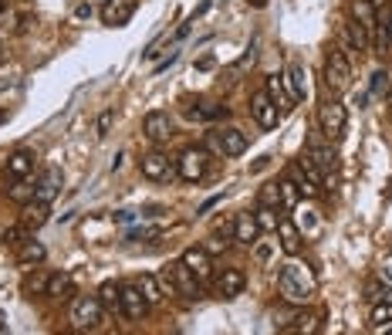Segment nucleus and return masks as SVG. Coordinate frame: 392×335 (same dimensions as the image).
<instances>
[{
  "label": "nucleus",
  "mask_w": 392,
  "mask_h": 335,
  "mask_svg": "<svg viewBox=\"0 0 392 335\" xmlns=\"http://www.w3.org/2000/svg\"><path fill=\"white\" fill-rule=\"evenodd\" d=\"M189 115H196V119H227V105H220V102H203L200 108H193Z\"/></svg>",
  "instance_id": "obj_32"
},
{
  "label": "nucleus",
  "mask_w": 392,
  "mask_h": 335,
  "mask_svg": "<svg viewBox=\"0 0 392 335\" xmlns=\"http://www.w3.org/2000/svg\"><path fill=\"white\" fill-rule=\"evenodd\" d=\"M180 261H183L200 281H210V278H213V254H210L207 247H186Z\"/></svg>",
  "instance_id": "obj_10"
},
{
  "label": "nucleus",
  "mask_w": 392,
  "mask_h": 335,
  "mask_svg": "<svg viewBox=\"0 0 392 335\" xmlns=\"http://www.w3.org/2000/svg\"><path fill=\"white\" fill-rule=\"evenodd\" d=\"M207 159H210L207 149L189 146V149H183L180 159H176V173H180L186 183H200L203 177H207Z\"/></svg>",
  "instance_id": "obj_5"
},
{
  "label": "nucleus",
  "mask_w": 392,
  "mask_h": 335,
  "mask_svg": "<svg viewBox=\"0 0 392 335\" xmlns=\"http://www.w3.org/2000/svg\"><path fill=\"white\" fill-rule=\"evenodd\" d=\"M278 291H281V298L291 302V305H308L314 298V291H318V278H314V271L308 264L288 261L281 268V275H278Z\"/></svg>",
  "instance_id": "obj_1"
},
{
  "label": "nucleus",
  "mask_w": 392,
  "mask_h": 335,
  "mask_svg": "<svg viewBox=\"0 0 392 335\" xmlns=\"http://www.w3.org/2000/svg\"><path fill=\"white\" fill-rule=\"evenodd\" d=\"M257 237H261V227H257L254 213H240V217L234 220V240L237 244H244V247H254Z\"/></svg>",
  "instance_id": "obj_19"
},
{
  "label": "nucleus",
  "mask_w": 392,
  "mask_h": 335,
  "mask_svg": "<svg viewBox=\"0 0 392 335\" xmlns=\"http://www.w3.org/2000/svg\"><path fill=\"white\" fill-rule=\"evenodd\" d=\"M75 17H78V21H88V17H92V3H78V7H75Z\"/></svg>",
  "instance_id": "obj_43"
},
{
  "label": "nucleus",
  "mask_w": 392,
  "mask_h": 335,
  "mask_svg": "<svg viewBox=\"0 0 392 335\" xmlns=\"http://www.w3.org/2000/svg\"><path fill=\"white\" fill-rule=\"evenodd\" d=\"M27 237H31V231H27L24 224H14V227H7V231L0 234V240H3V244H10V247H17V244H24Z\"/></svg>",
  "instance_id": "obj_33"
},
{
  "label": "nucleus",
  "mask_w": 392,
  "mask_h": 335,
  "mask_svg": "<svg viewBox=\"0 0 392 335\" xmlns=\"http://www.w3.org/2000/svg\"><path fill=\"white\" fill-rule=\"evenodd\" d=\"M375 54H386V48H389V21H375Z\"/></svg>",
  "instance_id": "obj_35"
},
{
  "label": "nucleus",
  "mask_w": 392,
  "mask_h": 335,
  "mask_svg": "<svg viewBox=\"0 0 392 335\" xmlns=\"http://www.w3.org/2000/svg\"><path fill=\"white\" fill-rule=\"evenodd\" d=\"M382 281L392 284V264H386V268H382Z\"/></svg>",
  "instance_id": "obj_45"
},
{
  "label": "nucleus",
  "mask_w": 392,
  "mask_h": 335,
  "mask_svg": "<svg viewBox=\"0 0 392 335\" xmlns=\"http://www.w3.org/2000/svg\"><path fill=\"white\" fill-rule=\"evenodd\" d=\"M142 132H146V139H153V142H166L169 136H173V119H169V112H149L146 119H142Z\"/></svg>",
  "instance_id": "obj_11"
},
{
  "label": "nucleus",
  "mask_w": 392,
  "mask_h": 335,
  "mask_svg": "<svg viewBox=\"0 0 392 335\" xmlns=\"http://www.w3.org/2000/svg\"><path fill=\"white\" fill-rule=\"evenodd\" d=\"M48 206H51V204H41V200H31V204H24V206H21V224H24L27 231H41V227L51 220V217H48V213H51Z\"/></svg>",
  "instance_id": "obj_20"
},
{
  "label": "nucleus",
  "mask_w": 392,
  "mask_h": 335,
  "mask_svg": "<svg viewBox=\"0 0 392 335\" xmlns=\"http://www.w3.org/2000/svg\"><path fill=\"white\" fill-rule=\"evenodd\" d=\"M34 153L31 149H17V153L7 156V163H3V173L10 177V180H27L31 173H34Z\"/></svg>",
  "instance_id": "obj_15"
},
{
  "label": "nucleus",
  "mask_w": 392,
  "mask_h": 335,
  "mask_svg": "<svg viewBox=\"0 0 392 335\" xmlns=\"http://www.w3.org/2000/svg\"><path fill=\"white\" fill-rule=\"evenodd\" d=\"M284 88H288V85H284V78H281V75H267V78H264V92L271 95V102L278 105V108H288V105H291V95L284 92Z\"/></svg>",
  "instance_id": "obj_23"
},
{
  "label": "nucleus",
  "mask_w": 392,
  "mask_h": 335,
  "mask_svg": "<svg viewBox=\"0 0 392 335\" xmlns=\"http://www.w3.org/2000/svg\"><path fill=\"white\" fill-rule=\"evenodd\" d=\"M305 156L312 159L318 170H328V173L339 166V153L332 149V142H321V139H312V142H308V149H305Z\"/></svg>",
  "instance_id": "obj_16"
},
{
  "label": "nucleus",
  "mask_w": 392,
  "mask_h": 335,
  "mask_svg": "<svg viewBox=\"0 0 392 335\" xmlns=\"http://www.w3.org/2000/svg\"><path fill=\"white\" fill-rule=\"evenodd\" d=\"M386 105H392V85H389V92H386Z\"/></svg>",
  "instance_id": "obj_48"
},
{
  "label": "nucleus",
  "mask_w": 392,
  "mask_h": 335,
  "mask_svg": "<svg viewBox=\"0 0 392 335\" xmlns=\"http://www.w3.org/2000/svg\"><path fill=\"white\" fill-rule=\"evenodd\" d=\"M44 258H48V251H44L41 240H31V237H27L24 244H17V264H21L24 271H34Z\"/></svg>",
  "instance_id": "obj_21"
},
{
  "label": "nucleus",
  "mask_w": 392,
  "mask_h": 335,
  "mask_svg": "<svg viewBox=\"0 0 392 335\" xmlns=\"http://www.w3.org/2000/svg\"><path fill=\"white\" fill-rule=\"evenodd\" d=\"M348 38H352L355 51H368V48H372V31L362 27L359 21H352V24H348Z\"/></svg>",
  "instance_id": "obj_28"
},
{
  "label": "nucleus",
  "mask_w": 392,
  "mask_h": 335,
  "mask_svg": "<svg viewBox=\"0 0 392 335\" xmlns=\"http://www.w3.org/2000/svg\"><path fill=\"white\" fill-rule=\"evenodd\" d=\"M284 85H288L291 102H305L308 99V75H305L301 65H291L288 75H284Z\"/></svg>",
  "instance_id": "obj_22"
},
{
  "label": "nucleus",
  "mask_w": 392,
  "mask_h": 335,
  "mask_svg": "<svg viewBox=\"0 0 392 335\" xmlns=\"http://www.w3.org/2000/svg\"><path fill=\"white\" fill-rule=\"evenodd\" d=\"M71 322L75 329H99L105 322V305L99 295H78L71 302Z\"/></svg>",
  "instance_id": "obj_4"
},
{
  "label": "nucleus",
  "mask_w": 392,
  "mask_h": 335,
  "mask_svg": "<svg viewBox=\"0 0 392 335\" xmlns=\"http://www.w3.org/2000/svg\"><path fill=\"white\" fill-rule=\"evenodd\" d=\"M250 115L257 119V126H261V129H274V126H278V119H281V108L271 102V95L261 88V92H254V95H250Z\"/></svg>",
  "instance_id": "obj_8"
},
{
  "label": "nucleus",
  "mask_w": 392,
  "mask_h": 335,
  "mask_svg": "<svg viewBox=\"0 0 392 335\" xmlns=\"http://www.w3.org/2000/svg\"><path fill=\"white\" fill-rule=\"evenodd\" d=\"M166 278H169V288H173V295H183V298H196L200 295V278L186 268L183 261H173L169 268H166Z\"/></svg>",
  "instance_id": "obj_6"
},
{
  "label": "nucleus",
  "mask_w": 392,
  "mask_h": 335,
  "mask_svg": "<svg viewBox=\"0 0 392 335\" xmlns=\"http://www.w3.org/2000/svg\"><path fill=\"white\" fill-rule=\"evenodd\" d=\"M254 220H257V227L264 231H278V206H267V204H257V210H254Z\"/></svg>",
  "instance_id": "obj_27"
},
{
  "label": "nucleus",
  "mask_w": 392,
  "mask_h": 335,
  "mask_svg": "<svg viewBox=\"0 0 392 335\" xmlns=\"http://www.w3.org/2000/svg\"><path fill=\"white\" fill-rule=\"evenodd\" d=\"M247 3H250V7H257V10H261V7H267V0H247Z\"/></svg>",
  "instance_id": "obj_46"
},
{
  "label": "nucleus",
  "mask_w": 392,
  "mask_h": 335,
  "mask_svg": "<svg viewBox=\"0 0 392 335\" xmlns=\"http://www.w3.org/2000/svg\"><path fill=\"white\" fill-rule=\"evenodd\" d=\"M244 284H247V278H244L240 268H223V271L216 275V295H220V298H237V295L244 291Z\"/></svg>",
  "instance_id": "obj_17"
},
{
  "label": "nucleus",
  "mask_w": 392,
  "mask_h": 335,
  "mask_svg": "<svg viewBox=\"0 0 392 335\" xmlns=\"http://www.w3.org/2000/svg\"><path fill=\"white\" fill-rule=\"evenodd\" d=\"M278 186H281V206L291 210V206L298 204V197H301V193H298V186H294V180H281Z\"/></svg>",
  "instance_id": "obj_37"
},
{
  "label": "nucleus",
  "mask_w": 392,
  "mask_h": 335,
  "mask_svg": "<svg viewBox=\"0 0 392 335\" xmlns=\"http://www.w3.org/2000/svg\"><path fill=\"white\" fill-rule=\"evenodd\" d=\"M278 240H281V251H284L288 258H294V254L301 251V231H298V224L288 220V217H281V220H278Z\"/></svg>",
  "instance_id": "obj_18"
},
{
  "label": "nucleus",
  "mask_w": 392,
  "mask_h": 335,
  "mask_svg": "<svg viewBox=\"0 0 392 335\" xmlns=\"http://www.w3.org/2000/svg\"><path fill=\"white\" fill-rule=\"evenodd\" d=\"M135 14V0H105L102 3V24L126 27Z\"/></svg>",
  "instance_id": "obj_9"
},
{
  "label": "nucleus",
  "mask_w": 392,
  "mask_h": 335,
  "mask_svg": "<svg viewBox=\"0 0 392 335\" xmlns=\"http://www.w3.org/2000/svg\"><path fill=\"white\" fill-rule=\"evenodd\" d=\"M61 183H65L61 170H58V166H48V170H44V177L34 183V200H41V204H51L54 197L61 193Z\"/></svg>",
  "instance_id": "obj_13"
},
{
  "label": "nucleus",
  "mask_w": 392,
  "mask_h": 335,
  "mask_svg": "<svg viewBox=\"0 0 392 335\" xmlns=\"http://www.w3.org/2000/svg\"><path fill=\"white\" fill-rule=\"evenodd\" d=\"M139 170H142V177L146 180H166L169 173H173V166H169V156L153 149V153H146L139 159Z\"/></svg>",
  "instance_id": "obj_14"
},
{
  "label": "nucleus",
  "mask_w": 392,
  "mask_h": 335,
  "mask_svg": "<svg viewBox=\"0 0 392 335\" xmlns=\"http://www.w3.org/2000/svg\"><path fill=\"white\" fill-rule=\"evenodd\" d=\"M389 41H392V14H389Z\"/></svg>",
  "instance_id": "obj_49"
},
{
  "label": "nucleus",
  "mask_w": 392,
  "mask_h": 335,
  "mask_svg": "<svg viewBox=\"0 0 392 335\" xmlns=\"http://www.w3.org/2000/svg\"><path fill=\"white\" fill-rule=\"evenodd\" d=\"M7 200H14V204H21V206L31 204V200H34V186H31L27 180H17L10 190H7Z\"/></svg>",
  "instance_id": "obj_31"
},
{
  "label": "nucleus",
  "mask_w": 392,
  "mask_h": 335,
  "mask_svg": "<svg viewBox=\"0 0 392 335\" xmlns=\"http://www.w3.org/2000/svg\"><path fill=\"white\" fill-rule=\"evenodd\" d=\"M3 7H7V0H0V14H3Z\"/></svg>",
  "instance_id": "obj_50"
},
{
  "label": "nucleus",
  "mask_w": 392,
  "mask_h": 335,
  "mask_svg": "<svg viewBox=\"0 0 392 335\" xmlns=\"http://www.w3.org/2000/svg\"><path fill=\"white\" fill-rule=\"evenodd\" d=\"M112 122H115V112L105 108L102 115H99V122H95V132H99V136H108V132H112Z\"/></svg>",
  "instance_id": "obj_41"
},
{
  "label": "nucleus",
  "mask_w": 392,
  "mask_h": 335,
  "mask_svg": "<svg viewBox=\"0 0 392 335\" xmlns=\"http://www.w3.org/2000/svg\"><path fill=\"white\" fill-rule=\"evenodd\" d=\"M372 3H375V7H379V3H382V0H372Z\"/></svg>",
  "instance_id": "obj_51"
},
{
  "label": "nucleus",
  "mask_w": 392,
  "mask_h": 335,
  "mask_svg": "<svg viewBox=\"0 0 392 335\" xmlns=\"http://www.w3.org/2000/svg\"><path fill=\"white\" fill-rule=\"evenodd\" d=\"M257 204L278 206V204H281V186H278V183H267V186L261 190V197H257Z\"/></svg>",
  "instance_id": "obj_38"
},
{
  "label": "nucleus",
  "mask_w": 392,
  "mask_h": 335,
  "mask_svg": "<svg viewBox=\"0 0 392 335\" xmlns=\"http://www.w3.org/2000/svg\"><path fill=\"white\" fill-rule=\"evenodd\" d=\"M389 325H392V302H375V309H372V329L382 332Z\"/></svg>",
  "instance_id": "obj_30"
},
{
  "label": "nucleus",
  "mask_w": 392,
  "mask_h": 335,
  "mask_svg": "<svg viewBox=\"0 0 392 335\" xmlns=\"http://www.w3.org/2000/svg\"><path fill=\"white\" fill-rule=\"evenodd\" d=\"M99 298H102L105 309H119V302H122V284H119V281H102V288H99Z\"/></svg>",
  "instance_id": "obj_29"
},
{
  "label": "nucleus",
  "mask_w": 392,
  "mask_h": 335,
  "mask_svg": "<svg viewBox=\"0 0 392 335\" xmlns=\"http://www.w3.org/2000/svg\"><path fill=\"white\" fill-rule=\"evenodd\" d=\"M352 21H359L362 27L372 31L375 21H379V17H375V3H372V0H352Z\"/></svg>",
  "instance_id": "obj_25"
},
{
  "label": "nucleus",
  "mask_w": 392,
  "mask_h": 335,
  "mask_svg": "<svg viewBox=\"0 0 392 335\" xmlns=\"http://www.w3.org/2000/svg\"><path fill=\"white\" fill-rule=\"evenodd\" d=\"M44 295L48 298H68L71 295V275L68 271H58L48 278V288H44Z\"/></svg>",
  "instance_id": "obj_26"
},
{
  "label": "nucleus",
  "mask_w": 392,
  "mask_h": 335,
  "mask_svg": "<svg viewBox=\"0 0 392 335\" xmlns=\"http://www.w3.org/2000/svg\"><path fill=\"white\" fill-rule=\"evenodd\" d=\"M291 173H294V186H298V193H301V197H314V193H318V186H314L305 173H298V170H291Z\"/></svg>",
  "instance_id": "obj_40"
},
{
  "label": "nucleus",
  "mask_w": 392,
  "mask_h": 335,
  "mask_svg": "<svg viewBox=\"0 0 392 335\" xmlns=\"http://www.w3.org/2000/svg\"><path fill=\"white\" fill-rule=\"evenodd\" d=\"M325 85L335 95L348 92V85H352V65H348V54L341 51V48H328V58H325Z\"/></svg>",
  "instance_id": "obj_2"
},
{
  "label": "nucleus",
  "mask_w": 392,
  "mask_h": 335,
  "mask_svg": "<svg viewBox=\"0 0 392 335\" xmlns=\"http://www.w3.org/2000/svg\"><path fill=\"white\" fill-rule=\"evenodd\" d=\"M48 278H51V275H44V271H34V275H31V278L24 281V291H27V295H44Z\"/></svg>",
  "instance_id": "obj_36"
},
{
  "label": "nucleus",
  "mask_w": 392,
  "mask_h": 335,
  "mask_svg": "<svg viewBox=\"0 0 392 335\" xmlns=\"http://www.w3.org/2000/svg\"><path fill=\"white\" fill-rule=\"evenodd\" d=\"M119 309H122L126 318H142V315H146L149 302H146V295H142L139 284H122V302H119Z\"/></svg>",
  "instance_id": "obj_12"
},
{
  "label": "nucleus",
  "mask_w": 392,
  "mask_h": 335,
  "mask_svg": "<svg viewBox=\"0 0 392 335\" xmlns=\"http://www.w3.org/2000/svg\"><path fill=\"white\" fill-rule=\"evenodd\" d=\"M294 170H298V173H305V177H308L314 186H321V170H318V166H314V163L305 153H301V159L294 163Z\"/></svg>",
  "instance_id": "obj_34"
},
{
  "label": "nucleus",
  "mask_w": 392,
  "mask_h": 335,
  "mask_svg": "<svg viewBox=\"0 0 392 335\" xmlns=\"http://www.w3.org/2000/svg\"><path fill=\"white\" fill-rule=\"evenodd\" d=\"M213 65H216V61H213V58H200V61H196V68H200V72H210V68H213Z\"/></svg>",
  "instance_id": "obj_44"
},
{
  "label": "nucleus",
  "mask_w": 392,
  "mask_h": 335,
  "mask_svg": "<svg viewBox=\"0 0 392 335\" xmlns=\"http://www.w3.org/2000/svg\"><path fill=\"white\" fill-rule=\"evenodd\" d=\"M318 126H321V132H325L328 142L345 139V126H348V112H345V105H341L339 99H328V102L318 108Z\"/></svg>",
  "instance_id": "obj_3"
},
{
  "label": "nucleus",
  "mask_w": 392,
  "mask_h": 335,
  "mask_svg": "<svg viewBox=\"0 0 392 335\" xmlns=\"http://www.w3.org/2000/svg\"><path fill=\"white\" fill-rule=\"evenodd\" d=\"M389 85H392V75L386 72V68H379V72L372 75V92H375V95H386Z\"/></svg>",
  "instance_id": "obj_39"
},
{
  "label": "nucleus",
  "mask_w": 392,
  "mask_h": 335,
  "mask_svg": "<svg viewBox=\"0 0 392 335\" xmlns=\"http://www.w3.org/2000/svg\"><path fill=\"white\" fill-rule=\"evenodd\" d=\"M7 119H10V112H7V108H0V126H3Z\"/></svg>",
  "instance_id": "obj_47"
},
{
  "label": "nucleus",
  "mask_w": 392,
  "mask_h": 335,
  "mask_svg": "<svg viewBox=\"0 0 392 335\" xmlns=\"http://www.w3.org/2000/svg\"><path fill=\"white\" fill-rule=\"evenodd\" d=\"M135 284L142 288V295H146V302H149V305H159V302H162V298L169 295V291L162 288V281H159L156 275H142V278H139Z\"/></svg>",
  "instance_id": "obj_24"
},
{
  "label": "nucleus",
  "mask_w": 392,
  "mask_h": 335,
  "mask_svg": "<svg viewBox=\"0 0 392 335\" xmlns=\"http://www.w3.org/2000/svg\"><path fill=\"white\" fill-rule=\"evenodd\" d=\"M386 295H389V284H386V288H382V284H368V291H366V298L372 302V305H375V302H382Z\"/></svg>",
  "instance_id": "obj_42"
},
{
  "label": "nucleus",
  "mask_w": 392,
  "mask_h": 335,
  "mask_svg": "<svg viewBox=\"0 0 392 335\" xmlns=\"http://www.w3.org/2000/svg\"><path fill=\"white\" fill-rule=\"evenodd\" d=\"M213 149L223 156H244L247 153V136L237 129V126H227V129H213Z\"/></svg>",
  "instance_id": "obj_7"
}]
</instances>
